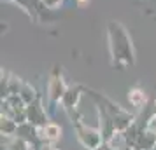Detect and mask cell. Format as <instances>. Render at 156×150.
Segmentation results:
<instances>
[{"mask_svg": "<svg viewBox=\"0 0 156 150\" xmlns=\"http://www.w3.org/2000/svg\"><path fill=\"white\" fill-rule=\"evenodd\" d=\"M109 40H111V47H112V52L116 56H125L126 59L132 61V44H130L126 30L121 25H118V23L109 25Z\"/></svg>", "mask_w": 156, "mask_h": 150, "instance_id": "1", "label": "cell"}, {"mask_svg": "<svg viewBox=\"0 0 156 150\" xmlns=\"http://www.w3.org/2000/svg\"><path fill=\"white\" fill-rule=\"evenodd\" d=\"M41 2H42L48 9H56V7L62 5V2H63V0H41Z\"/></svg>", "mask_w": 156, "mask_h": 150, "instance_id": "2", "label": "cell"}, {"mask_svg": "<svg viewBox=\"0 0 156 150\" xmlns=\"http://www.w3.org/2000/svg\"><path fill=\"white\" fill-rule=\"evenodd\" d=\"M76 4H77L79 7H86L90 4V0H76Z\"/></svg>", "mask_w": 156, "mask_h": 150, "instance_id": "3", "label": "cell"}]
</instances>
